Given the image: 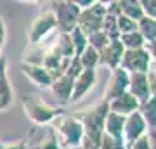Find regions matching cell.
<instances>
[{
	"label": "cell",
	"mask_w": 156,
	"mask_h": 149,
	"mask_svg": "<svg viewBox=\"0 0 156 149\" xmlns=\"http://www.w3.org/2000/svg\"><path fill=\"white\" fill-rule=\"evenodd\" d=\"M21 108L24 115L33 125H50L57 116H61L64 111L59 106H50L44 97L37 94H24L21 97Z\"/></svg>",
	"instance_id": "obj_1"
},
{
	"label": "cell",
	"mask_w": 156,
	"mask_h": 149,
	"mask_svg": "<svg viewBox=\"0 0 156 149\" xmlns=\"http://www.w3.org/2000/svg\"><path fill=\"white\" fill-rule=\"evenodd\" d=\"M108 111H109L108 109V102L102 101L101 104L75 115L78 120H80V123H82L83 137L87 139V140H90L92 144H95L97 147H99L102 133H104V120H106Z\"/></svg>",
	"instance_id": "obj_2"
},
{
	"label": "cell",
	"mask_w": 156,
	"mask_h": 149,
	"mask_svg": "<svg viewBox=\"0 0 156 149\" xmlns=\"http://www.w3.org/2000/svg\"><path fill=\"white\" fill-rule=\"evenodd\" d=\"M50 127L54 128L57 135L59 147H78L82 139H83V128L82 123L75 115H64L57 116L54 122L50 123Z\"/></svg>",
	"instance_id": "obj_3"
},
{
	"label": "cell",
	"mask_w": 156,
	"mask_h": 149,
	"mask_svg": "<svg viewBox=\"0 0 156 149\" xmlns=\"http://www.w3.org/2000/svg\"><path fill=\"white\" fill-rule=\"evenodd\" d=\"M50 11L56 17L57 31L59 33H69L76 28L80 9L73 0H59V2H50Z\"/></svg>",
	"instance_id": "obj_4"
},
{
	"label": "cell",
	"mask_w": 156,
	"mask_h": 149,
	"mask_svg": "<svg viewBox=\"0 0 156 149\" xmlns=\"http://www.w3.org/2000/svg\"><path fill=\"white\" fill-rule=\"evenodd\" d=\"M56 30H57V23L52 11H50V7L42 9L28 24V45L40 42L44 37H47L49 33L56 31Z\"/></svg>",
	"instance_id": "obj_5"
},
{
	"label": "cell",
	"mask_w": 156,
	"mask_h": 149,
	"mask_svg": "<svg viewBox=\"0 0 156 149\" xmlns=\"http://www.w3.org/2000/svg\"><path fill=\"white\" fill-rule=\"evenodd\" d=\"M104 16H106V4L104 2H99V0H94L89 9L80 11L76 28L85 37H89V35H92V33H95V31L101 30L102 17Z\"/></svg>",
	"instance_id": "obj_6"
},
{
	"label": "cell",
	"mask_w": 156,
	"mask_h": 149,
	"mask_svg": "<svg viewBox=\"0 0 156 149\" xmlns=\"http://www.w3.org/2000/svg\"><path fill=\"white\" fill-rule=\"evenodd\" d=\"M26 149H61L57 142V135L50 125H33L28 132Z\"/></svg>",
	"instance_id": "obj_7"
},
{
	"label": "cell",
	"mask_w": 156,
	"mask_h": 149,
	"mask_svg": "<svg viewBox=\"0 0 156 149\" xmlns=\"http://www.w3.org/2000/svg\"><path fill=\"white\" fill-rule=\"evenodd\" d=\"M120 68L130 75V73H149V69L153 68V61L151 55L147 52L146 47L142 49H134V50H125L120 62Z\"/></svg>",
	"instance_id": "obj_8"
},
{
	"label": "cell",
	"mask_w": 156,
	"mask_h": 149,
	"mask_svg": "<svg viewBox=\"0 0 156 149\" xmlns=\"http://www.w3.org/2000/svg\"><path fill=\"white\" fill-rule=\"evenodd\" d=\"M147 132V125L142 120L139 111H135L132 115L125 116V125H123V133H122V144L125 147L132 146V144L140 139L142 135H146Z\"/></svg>",
	"instance_id": "obj_9"
},
{
	"label": "cell",
	"mask_w": 156,
	"mask_h": 149,
	"mask_svg": "<svg viewBox=\"0 0 156 149\" xmlns=\"http://www.w3.org/2000/svg\"><path fill=\"white\" fill-rule=\"evenodd\" d=\"M128 87V73L122 68H116L109 73V76L106 80V85H104V102H109L111 99L118 97L127 92Z\"/></svg>",
	"instance_id": "obj_10"
},
{
	"label": "cell",
	"mask_w": 156,
	"mask_h": 149,
	"mask_svg": "<svg viewBox=\"0 0 156 149\" xmlns=\"http://www.w3.org/2000/svg\"><path fill=\"white\" fill-rule=\"evenodd\" d=\"M123 52H125V49H123V45L120 44V40H113V42H109V44L99 52V66L108 68L109 71L120 68Z\"/></svg>",
	"instance_id": "obj_11"
},
{
	"label": "cell",
	"mask_w": 156,
	"mask_h": 149,
	"mask_svg": "<svg viewBox=\"0 0 156 149\" xmlns=\"http://www.w3.org/2000/svg\"><path fill=\"white\" fill-rule=\"evenodd\" d=\"M127 92H128L130 95H134L139 104L146 102V101L151 97L147 75H146V73H130V75H128Z\"/></svg>",
	"instance_id": "obj_12"
},
{
	"label": "cell",
	"mask_w": 156,
	"mask_h": 149,
	"mask_svg": "<svg viewBox=\"0 0 156 149\" xmlns=\"http://www.w3.org/2000/svg\"><path fill=\"white\" fill-rule=\"evenodd\" d=\"M94 83H95V69H83L73 80V92L69 102H76L82 97H85V94H89V90L94 87Z\"/></svg>",
	"instance_id": "obj_13"
},
{
	"label": "cell",
	"mask_w": 156,
	"mask_h": 149,
	"mask_svg": "<svg viewBox=\"0 0 156 149\" xmlns=\"http://www.w3.org/2000/svg\"><path fill=\"white\" fill-rule=\"evenodd\" d=\"M108 109L111 111V113L120 115V116H128L139 109V102H137V99H135L134 95L125 92V94L118 95V97L109 101L108 102Z\"/></svg>",
	"instance_id": "obj_14"
},
{
	"label": "cell",
	"mask_w": 156,
	"mask_h": 149,
	"mask_svg": "<svg viewBox=\"0 0 156 149\" xmlns=\"http://www.w3.org/2000/svg\"><path fill=\"white\" fill-rule=\"evenodd\" d=\"M50 90L54 97L59 102V108L69 104V99H71V92H73V78L68 76V75H62V76L56 78L52 85H50Z\"/></svg>",
	"instance_id": "obj_15"
},
{
	"label": "cell",
	"mask_w": 156,
	"mask_h": 149,
	"mask_svg": "<svg viewBox=\"0 0 156 149\" xmlns=\"http://www.w3.org/2000/svg\"><path fill=\"white\" fill-rule=\"evenodd\" d=\"M23 75L28 78L30 82H33L37 87L40 88H50L52 85V76L49 75L47 69H44L42 66H35V64H21Z\"/></svg>",
	"instance_id": "obj_16"
},
{
	"label": "cell",
	"mask_w": 156,
	"mask_h": 149,
	"mask_svg": "<svg viewBox=\"0 0 156 149\" xmlns=\"http://www.w3.org/2000/svg\"><path fill=\"white\" fill-rule=\"evenodd\" d=\"M12 101H14V94H12L11 82L7 78V62L5 57L0 55V111L11 108Z\"/></svg>",
	"instance_id": "obj_17"
},
{
	"label": "cell",
	"mask_w": 156,
	"mask_h": 149,
	"mask_svg": "<svg viewBox=\"0 0 156 149\" xmlns=\"http://www.w3.org/2000/svg\"><path fill=\"white\" fill-rule=\"evenodd\" d=\"M123 125H125V116H120L116 113L108 111L106 120H104V133L113 140L122 144V133H123Z\"/></svg>",
	"instance_id": "obj_18"
},
{
	"label": "cell",
	"mask_w": 156,
	"mask_h": 149,
	"mask_svg": "<svg viewBox=\"0 0 156 149\" xmlns=\"http://www.w3.org/2000/svg\"><path fill=\"white\" fill-rule=\"evenodd\" d=\"M142 116V120L146 122L147 125V130L151 128H156V97L154 95H151L149 99L139 104V109H137Z\"/></svg>",
	"instance_id": "obj_19"
},
{
	"label": "cell",
	"mask_w": 156,
	"mask_h": 149,
	"mask_svg": "<svg viewBox=\"0 0 156 149\" xmlns=\"http://www.w3.org/2000/svg\"><path fill=\"white\" fill-rule=\"evenodd\" d=\"M137 31L140 33V37L144 38L146 44H151L156 40V21L151 19L147 16H142L137 21Z\"/></svg>",
	"instance_id": "obj_20"
},
{
	"label": "cell",
	"mask_w": 156,
	"mask_h": 149,
	"mask_svg": "<svg viewBox=\"0 0 156 149\" xmlns=\"http://www.w3.org/2000/svg\"><path fill=\"white\" fill-rule=\"evenodd\" d=\"M120 2H122V16L128 17L135 23L144 16V11L140 7L139 0H120Z\"/></svg>",
	"instance_id": "obj_21"
},
{
	"label": "cell",
	"mask_w": 156,
	"mask_h": 149,
	"mask_svg": "<svg viewBox=\"0 0 156 149\" xmlns=\"http://www.w3.org/2000/svg\"><path fill=\"white\" fill-rule=\"evenodd\" d=\"M101 31L106 35L109 42H113V40H120V31H118L116 17H115V16H109V14H106V16L102 17Z\"/></svg>",
	"instance_id": "obj_22"
},
{
	"label": "cell",
	"mask_w": 156,
	"mask_h": 149,
	"mask_svg": "<svg viewBox=\"0 0 156 149\" xmlns=\"http://www.w3.org/2000/svg\"><path fill=\"white\" fill-rule=\"evenodd\" d=\"M120 44L123 45L125 50H134V49H142V47H146V42L140 37L139 31H132V33L122 35L120 37Z\"/></svg>",
	"instance_id": "obj_23"
},
{
	"label": "cell",
	"mask_w": 156,
	"mask_h": 149,
	"mask_svg": "<svg viewBox=\"0 0 156 149\" xmlns=\"http://www.w3.org/2000/svg\"><path fill=\"white\" fill-rule=\"evenodd\" d=\"M78 61H80L83 69H95L99 66V52L94 50L92 47H87L82 54L78 55Z\"/></svg>",
	"instance_id": "obj_24"
},
{
	"label": "cell",
	"mask_w": 156,
	"mask_h": 149,
	"mask_svg": "<svg viewBox=\"0 0 156 149\" xmlns=\"http://www.w3.org/2000/svg\"><path fill=\"white\" fill-rule=\"evenodd\" d=\"M69 40H71V45H73V52H75V57H78V55L82 54L87 47H89V44H87V37H85L78 28H75V30H71L69 31Z\"/></svg>",
	"instance_id": "obj_25"
},
{
	"label": "cell",
	"mask_w": 156,
	"mask_h": 149,
	"mask_svg": "<svg viewBox=\"0 0 156 149\" xmlns=\"http://www.w3.org/2000/svg\"><path fill=\"white\" fill-rule=\"evenodd\" d=\"M87 44H89V47H92L94 50L101 52V50L109 44V40H108V37L99 30V31H95V33H92V35L87 37Z\"/></svg>",
	"instance_id": "obj_26"
},
{
	"label": "cell",
	"mask_w": 156,
	"mask_h": 149,
	"mask_svg": "<svg viewBox=\"0 0 156 149\" xmlns=\"http://www.w3.org/2000/svg\"><path fill=\"white\" fill-rule=\"evenodd\" d=\"M116 23H118V31H120V37L125 33H132V31H137V23L132 21V19H128L125 16H120L116 17Z\"/></svg>",
	"instance_id": "obj_27"
},
{
	"label": "cell",
	"mask_w": 156,
	"mask_h": 149,
	"mask_svg": "<svg viewBox=\"0 0 156 149\" xmlns=\"http://www.w3.org/2000/svg\"><path fill=\"white\" fill-rule=\"evenodd\" d=\"M82 71H83V68H82V64H80V61H78V57H73L71 61H69V64H68L64 75H68V76H71L73 80H75Z\"/></svg>",
	"instance_id": "obj_28"
},
{
	"label": "cell",
	"mask_w": 156,
	"mask_h": 149,
	"mask_svg": "<svg viewBox=\"0 0 156 149\" xmlns=\"http://www.w3.org/2000/svg\"><path fill=\"white\" fill-rule=\"evenodd\" d=\"M140 7L144 11V16L156 21V0H140Z\"/></svg>",
	"instance_id": "obj_29"
},
{
	"label": "cell",
	"mask_w": 156,
	"mask_h": 149,
	"mask_svg": "<svg viewBox=\"0 0 156 149\" xmlns=\"http://www.w3.org/2000/svg\"><path fill=\"white\" fill-rule=\"evenodd\" d=\"M0 149H26V140L17 139V140H0Z\"/></svg>",
	"instance_id": "obj_30"
},
{
	"label": "cell",
	"mask_w": 156,
	"mask_h": 149,
	"mask_svg": "<svg viewBox=\"0 0 156 149\" xmlns=\"http://www.w3.org/2000/svg\"><path fill=\"white\" fill-rule=\"evenodd\" d=\"M106 4V14L118 17L122 14V2L120 0H111V2H104Z\"/></svg>",
	"instance_id": "obj_31"
},
{
	"label": "cell",
	"mask_w": 156,
	"mask_h": 149,
	"mask_svg": "<svg viewBox=\"0 0 156 149\" xmlns=\"http://www.w3.org/2000/svg\"><path fill=\"white\" fill-rule=\"evenodd\" d=\"M127 149H149V142H147V137L142 135L140 139H137L132 146H128Z\"/></svg>",
	"instance_id": "obj_32"
},
{
	"label": "cell",
	"mask_w": 156,
	"mask_h": 149,
	"mask_svg": "<svg viewBox=\"0 0 156 149\" xmlns=\"http://www.w3.org/2000/svg\"><path fill=\"white\" fill-rule=\"evenodd\" d=\"M147 142H149V149H156V128H151L146 132Z\"/></svg>",
	"instance_id": "obj_33"
},
{
	"label": "cell",
	"mask_w": 156,
	"mask_h": 149,
	"mask_svg": "<svg viewBox=\"0 0 156 149\" xmlns=\"http://www.w3.org/2000/svg\"><path fill=\"white\" fill-rule=\"evenodd\" d=\"M5 38H7V28H5V21L4 17L0 16V47L5 44Z\"/></svg>",
	"instance_id": "obj_34"
},
{
	"label": "cell",
	"mask_w": 156,
	"mask_h": 149,
	"mask_svg": "<svg viewBox=\"0 0 156 149\" xmlns=\"http://www.w3.org/2000/svg\"><path fill=\"white\" fill-rule=\"evenodd\" d=\"M146 49H147V52H149V55H151V61L156 62V40L151 42V44H146Z\"/></svg>",
	"instance_id": "obj_35"
},
{
	"label": "cell",
	"mask_w": 156,
	"mask_h": 149,
	"mask_svg": "<svg viewBox=\"0 0 156 149\" xmlns=\"http://www.w3.org/2000/svg\"><path fill=\"white\" fill-rule=\"evenodd\" d=\"M115 149H127V147H125L123 144H116V147H115Z\"/></svg>",
	"instance_id": "obj_36"
},
{
	"label": "cell",
	"mask_w": 156,
	"mask_h": 149,
	"mask_svg": "<svg viewBox=\"0 0 156 149\" xmlns=\"http://www.w3.org/2000/svg\"><path fill=\"white\" fill-rule=\"evenodd\" d=\"M64 149H82V147H80V146H78V147H64Z\"/></svg>",
	"instance_id": "obj_37"
},
{
	"label": "cell",
	"mask_w": 156,
	"mask_h": 149,
	"mask_svg": "<svg viewBox=\"0 0 156 149\" xmlns=\"http://www.w3.org/2000/svg\"><path fill=\"white\" fill-rule=\"evenodd\" d=\"M0 55H2V47H0Z\"/></svg>",
	"instance_id": "obj_38"
}]
</instances>
